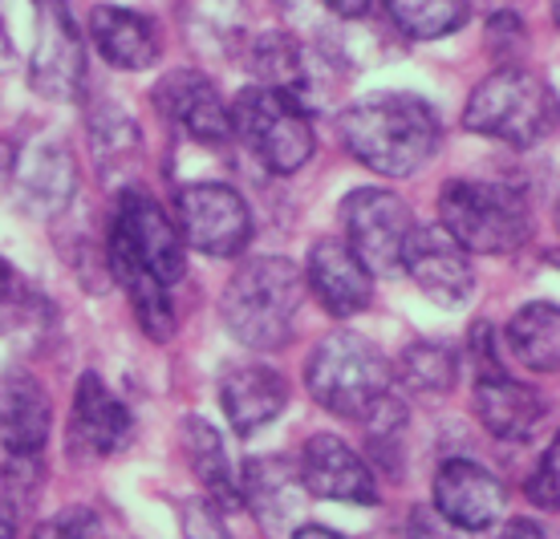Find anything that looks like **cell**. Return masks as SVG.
I'll return each mask as SVG.
<instances>
[{"label":"cell","instance_id":"7402d4cb","mask_svg":"<svg viewBox=\"0 0 560 539\" xmlns=\"http://www.w3.org/2000/svg\"><path fill=\"white\" fill-rule=\"evenodd\" d=\"M183 455L196 470V479L203 483L208 499L220 507V512H244V499H240V470L232 467V455H228L220 430L211 426L208 418L187 414L183 418Z\"/></svg>","mask_w":560,"mask_h":539},{"label":"cell","instance_id":"5bb4252c","mask_svg":"<svg viewBox=\"0 0 560 539\" xmlns=\"http://www.w3.org/2000/svg\"><path fill=\"white\" fill-rule=\"evenodd\" d=\"M154 106L167 122L179 126L187 139H196L199 147L232 142L228 102L199 70H171L163 82L154 85Z\"/></svg>","mask_w":560,"mask_h":539},{"label":"cell","instance_id":"ac0fdd59","mask_svg":"<svg viewBox=\"0 0 560 539\" xmlns=\"http://www.w3.org/2000/svg\"><path fill=\"white\" fill-rule=\"evenodd\" d=\"M54 430V401L28 370L0 374V450L4 455H45Z\"/></svg>","mask_w":560,"mask_h":539},{"label":"cell","instance_id":"f1b7e54d","mask_svg":"<svg viewBox=\"0 0 560 539\" xmlns=\"http://www.w3.org/2000/svg\"><path fill=\"white\" fill-rule=\"evenodd\" d=\"M394 28L415 42H439L467 21V0H386Z\"/></svg>","mask_w":560,"mask_h":539},{"label":"cell","instance_id":"60d3db41","mask_svg":"<svg viewBox=\"0 0 560 539\" xmlns=\"http://www.w3.org/2000/svg\"><path fill=\"white\" fill-rule=\"evenodd\" d=\"M293 539H346V536H337V531H329L322 524H301L293 527Z\"/></svg>","mask_w":560,"mask_h":539},{"label":"cell","instance_id":"d6986e66","mask_svg":"<svg viewBox=\"0 0 560 539\" xmlns=\"http://www.w3.org/2000/svg\"><path fill=\"white\" fill-rule=\"evenodd\" d=\"M240 499H244V512H253L260 519V527L284 531V527L296 524L308 491L301 487L293 458L260 455L248 458L244 470H240Z\"/></svg>","mask_w":560,"mask_h":539},{"label":"cell","instance_id":"4316f807","mask_svg":"<svg viewBox=\"0 0 560 539\" xmlns=\"http://www.w3.org/2000/svg\"><path fill=\"white\" fill-rule=\"evenodd\" d=\"M90 151L98 159V171L110 183H118L122 175H130L139 166L142 154V134L139 126L130 122L118 106H98L90 114Z\"/></svg>","mask_w":560,"mask_h":539},{"label":"cell","instance_id":"9c48e42d","mask_svg":"<svg viewBox=\"0 0 560 539\" xmlns=\"http://www.w3.org/2000/svg\"><path fill=\"white\" fill-rule=\"evenodd\" d=\"M28 85L49 102H78L85 90V42L66 0H33Z\"/></svg>","mask_w":560,"mask_h":539},{"label":"cell","instance_id":"7a4b0ae2","mask_svg":"<svg viewBox=\"0 0 560 539\" xmlns=\"http://www.w3.org/2000/svg\"><path fill=\"white\" fill-rule=\"evenodd\" d=\"M305 301V272L284 256L244 260L220 296L224 329L244 349L277 353L293 341L296 313Z\"/></svg>","mask_w":560,"mask_h":539},{"label":"cell","instance_id":"74e56055","mask_svg":"<svg viewBox=\"0 0 560 539\" xmlns=\"http://www.w3.org/2000/svg\"><path fill=\"white\" fill-rule=\"evenodd\" d=\"M500 539H548V531L536 519H508L500 527Z\"/></svg>","mask_w":560,"mask_h":539},{"label":"cell","instance_id":"836d02e7","mask_svg":"<svg viewBox=\"0 0 560 539\" xmlns=\"http://www.w3.org/2000/svg\"><path fill=\"white\" fill-rule=\"evenodd\" d=\"M94 527H98L94 512L73 507V512H61L54 519H45V524H37L28 539H94Z\"/></svg>","mask_w":560,"mask_h":539},{"label":"cell","instance_id":"ba28073f","mask_svg":"<svg viewBox=\"0 0 560 539\" xmlns=\"http://www.w3.org/2000/svg\"><path fill=\"white\" fill-rule=\"evenodd\" d=\"M341 227L346 244L365 263L370 277H394L402 272V248L415 227L407 199L386 187H358L341 203Z\"/></svg>","mask_w":560,"mask_h":539},{"label":"cell","instance_id":"8992f818","mask_svg":"<svg viewBox=\"0 0 560 539\" xmlns=\"http://www.w3.org/2000/svg\"><path fill=\"white\" fill-rule=\"evenodd\" d=\"M463 126L504 147H536L552 126V94L524 66H500L471 90Z\"/></svg>","mask_w":560,"mask_h":539},{"label":"cell","instance_id":"9a60e30c","mask_svg":"<svg viewBox=\"0 0 560 539\" xmlns=\"http://www.w3.org/2000/svg\"><path fill=\"white\" fill-rule=\"evenodd\" d=\"M130 410L118 401L102 374H82L78 377V389H73V414H70V434H66V446H70L78 458H110L118 455L122 446L130 443Z\"/></svg>","mask_w":560,"mask_h":539},{"label":"cell","instance_id":"2e32d148","mask_svg":"<svg viewBox=\"0 0 560 539\" xmlns=\"http://www.w3.org/2000/svg\"><path fill=\"white\" fill-rule=\"evenodd\" d=\"M305 289L322 301V308L337 320H350L374 301V277L350 251L341 235H325L313 244L305 263Z\"/></svg>","mask_w":560,"mask_h":539},{"label":"cell","instance_id":"8d00e7d4","mask_svg":"<svg viewBox=\"0 0 560 539\" xmlns=\"http://www.w3.org/2000/svg\"><path fill=\"white\" fill-rule=\"evenodd\" d=\"M325 13H334V16H341V21H358V16H365L370 13V4L374 0H317Z\"/></svg>","mask_w":560,"mask_h":539},{"label":"cell","instance_id":"f35d334b","mask_svg":"<svg viewBox=\"0 0 560 539\" xmlns=\"http://www.w3.org/2000/svg\"><path fill=\"white\" fill-rule=\"evenodd\" d=\"M16 507L9 503V495L0 491V539H16Z\"/></svg>","mask_w":560,"mask_h":539},{"label":"cell","instance_id":"e0dca14e","mask_svg":"<svg viewBox=\"0 0 560 539\" xmlns=\"http://www.w3.org/2000/svg\"><path fill=\"white\" fill-rule=\"evenodd\" d=\"M220 401L236 434H256L272 426L289 406V382L265 361H236L220 374Z\"/></svg>","mask_w":560,"mask_h":539},{"label":"cell","instance_id":"d4e9b609","mask_svg":"<svg viewBox=\"0 0 560 539\" xmlns=\"http://www.w3.org/2000/svg\"><path fill=\"white\" fill-rule=\"evenodd\" d=\"M560 313L552 301H533L516 317L508 320V349L516 353L536 374H557L560 365V341H557Z\"/></svg>","mask_w":560,"mask_h":539},{"label":"cell","instance_id":"6da1fadb","mask_svg":"<svg viewBox=\"0 0 560 539\" xmlns=\"http://www.w3.org/2000/svg\"><path fill=\"white\" fill-rule=\"evenodd\" d=\"M341 147L386 179H410L439 154L443 126L419 94H374L337 118Z\"/></svg>","mask_w":560,"mask_h":539},{"label":"cell","instance_id":"5b68a950","mask_svg":"<svg viewBox=\"0 0 560 539\" xmlns=\"http://www.w3.org/2000/svg\"><path fill=\"white\" fill-rule=\"evenodd\" d=\"M106 263L114 280L147 272L167 289L179 284L187 272V244H183L179 223L142 187H127L118 195L110 235H106Z\"/></svg>","mask_w":560,"mask_h":539},{"label":"cell","instance_id":"1f68e13d","mask_svg":"<svg viewBox=\"0 0 560 539\" xmlns=\"http://www.w3.org/2000/svg\"><path fill=\"white\" fill-rule=\"evenodd\" d=\"M524 45H528V33H524V21H520L512 9H500V13H491V21H488V49L500 57V66H520L516 57L524 54Z\"/></svg>","mask_w":560,"mask_h":539},{"label":"cell","instance_id":"83f0119b","mask_svg":"<svg viewBox=\"0 0 560 539\" xmlns=\"http://www.w3.org/2000/svg\"><path fill=\"white\" fill-rule=\"evenodd\" d=\"M365 430V462H378L382 474L402 479L407 470V401L394 398V389L358 422Z\"/></svg>","mask_w":560,"mask_h":539},{"label":"cell","instance_id":"4fadbf2b","mask_svg":"<svg viewBox=\"0 0 560 539\" xmlns=\"http://www.w3.org/2000/svg\"><path fill=\"white\" fill-rule=\"evenodd\" d=\"M508 487L471 458H447L434 474V512L459 531H488L504 519Z\"/></svg>","mask_w":560,"mask_h":539},{"label":"cell","instance_id":"4dcf8cb0","mask_svg":"<svg viewBox=\"0 0 560 539\" xmlns=\"http://www.w3.org/2000/svg\"><path fill=\"white\" fill-rule=\"evenodd\" d=\"M524 495L533 499L540 512H557L560 507V438L545 446V455L524 483Z\"/></svg>","mask_w":560,"mask_h":539},{"label":"cell","instance_id":"3957f363","mask_svg":"<svg viewBox=\"0 0 560 539\" xmlns=\"http://www.w3.org/2000/svg\"><path fill=\"white\" fill-rule=\"evenodd\" d=\"M439 227L467 256H512L533 235L528 195L500 179H447L439 191Z\"/></svg>","mask_w":560,"mask_h":539},{"label":"cell","instance_id":"7c38bea8","mask_svg":"<svg viewBox=\"0 0 560 539\" xmlns=\"http://www.w3.org/2000/svg\"><path fill=\"white\" fill-rule=\"evenodd\" d=\"M301 487L313 499H337V503H365L374 507L378 503V479L374 467L353 450L341 434H308L301 455L293 458Z\"/></svg>","mask_w":560,"mask_h":539},{"label":"cell","instance_id":"ab89813d","mask_svg":"<svg viewBox=\"0 0 560 539\" xmlns=\"http://www.w3.org/2000/svg\"><path fill=\"white\" fill-rule=\"evenodd\" d=\"M25 292V280L16 277V268L9 260H0V296H16Z\"/></svg>","mask_w":560,"mask_h":539},{"label":"cell","instance_id":"30bf717a","mask_svg":"<svg viewBox=\"0 0 560 539\" xmlns=\"http://www.w3.org/2000/svg\"><path fill=\"white\" fill-rule=\"evenodd\" d=\"M175 223L183 244L211 260H232L253 239V211L228 183H187L175 199Z\"/></svg>","mask_w":560,"mask_h":539},{"label":"cell","instance_id":"ffe728a7","mask_svg":"<svg viewBox=\"0 0 560 539\" xmlns=\"http://www.w3.org/2000/svg\"><path fill=\"white\" fill-rule=\"evenodd\" d=\"M471 406H476L483 430L500 443H528L548 418V401L533 386H524L508 374L479 377Z\"/></svg>","mask_w":560,"mask_h":539},{"label":"cell","instance_id":"44dd1931","mask_svg":"<svg viewBox=\"0 0 560 539\" xmlns=\"http://www.w3.org/2000/svg\"><path fill=\"white\" fill-rule=\"evenodd\" d=\"M90 37H94V49H98L114 70H151L163 45H159V28L147 21L135 9H118V4H98L90 13Z\"/></svg>","mask_w":560,"mask_h":539},{"label":"cell","instance_id":"277c9868","mask_svg":"<svg viewBox=\"0 0 560 539\" xmlns=\"http://www.w3.org/2000/svg\"><path fill=\"white\" fill-rule=\"evenodd\" d=\"M305 389L322 410L346 422H362L394 389V365L370 337L337 329L308 353Z\"/></svg>","mask_w":560,"mask_h":539},{"label":"cell","instance_id":"cb8c5ba5","mask_svg":"<svg viewBox=\"0 0 560 539\" xmlns=\"http://www.w3.org/2000/svg\"><path fill=\"white\" fill-rule=\"evenodd\" d=\"M459 370L463 361L455 349L439 345V341H415V345H407L398 353L394 382L407 389V394H415V398L439 401L459 386Z\"/></svg>","mask_w":560,"mask_h":539},{"label":"cell","instance_id":"b9f144b4","mask_svg":"<svg viewBox=\"0 0 560 539\" xmlns=\"http://www.w3.org/2000/svg\"><path fill=\"white\" fill-rule=\"evenodd\" d=\"M16 61V49H13V37H9V28L0 21V70H9Z\"/></svg>","mask_w":560,"mask_h":539},{"label":"cell","instance_id":"d6a6232c","mask_svg":"<svg viewBox=\"0 0 560 539\" xmlns=\"http://www.w3.org/2000/svg\"><path fill=\"white\" fill-rule=\"evenodd\" d=\"M183 536L187 539H236L228 531L224 512L211 499H191L183 503Z\"/></svg>","mask_w":560,"mask_h":539},{"label":"cell","instance_id":"603a6c76","mask_svg":"<svg viewBox=\"0 0 560 539\" xmlns=\"http://www.w3.org/2000/svg\"><path fill=\"white\" fill-rule=\"evenodd\" d=\"M16 179H21V199L37 215H57L73 203L78 191V171L61 142H42L28 159H16Z\"/></svg>","mask_w":560,"mask_h":539},{"label":"cell","instance_id":"f546056e","mask_svg":"<svg viewBox=\"0 0 560 539\" xmlns=\"http://www.w3.org/2000/svg\"><path fill=\"white\" fill-rule=\"evenodd\" d=\"M118 284L130 292V308H135V317H139V329L151 337L154 345L171 341V337H175V305H171L167 284H159V280L147 277V272H135V277L118 280Z\"/></svg>","mask_w":560,"mask_h":539},{"label":"cell","instance_id":"d590c367","mask_svg":"<svg viewBox=\"0 0 560 539\" xmlns=\"http://www.w3.org/2000/svg\"><path fill=\"white\" fill-rule=\"evenodd\" d=\"M471 358H476L479 365V377H488V374H504L500 370V361H495V332H491L488 320H479L476 329H471Z\"/></svg>","mask_w":560,"mask_h":539},{"label":"cell","instance_id":"8fae6325","mask_svg":"<svg viewBox=\"0 0 560 539\" xmlns=\"http://www.w3.org/2000/svg\"><path fill=\"white\" fill-rule=\"evenodd\" d=\"M402 272H407L427 301L443 308H459L476 292V268L471 256L451 239L439 223L410 227L407 248H402Z\"/></svg>","mask_w":560,"mask_h":539},{"label":"cell","instance_id":"484cf974","mask_svg":"<svg viewBox=\"0 0 560 539\" xmlns=\"http://www.w3.org/2000/svg\"><path fill=\"white\" fill-rule=\"evenodd\" d=\"M248 66L256 73V85H268V90H280V94L289 97H305L308 90V70L305 61V49L289 37V33H265V37H256L253 54H248ZM305 106V102H301Z\"/></svg>","mask_w":560,"mask_h":539},{"label":"cell","instance_id":"52a82bcc","mask_svg":"<svg viewBox=\"0 0 560 539\" xmlns=\"http://www.w3.org/2000/svg\"><path fill=\"white\" fill-rule=\"evenodd\" d=\"M228 114H232V139L244 142L272 175H296L317 151L308 110L280 90L248 85L244 94L232 97Z\"/></svg>","mask_w":560,"mask_h":539},{"label":"cell","instance_id":"e575fe53","mask_svg":"<svg viewBox=\"0 0 560 539\" xmlns=\"http://www.w3.org/2000/svg\"><path fill=\"white\" fill-rule=\"evenodd\" d=\"M463 531L451 527L439 512H427V507H415L407 524V539H459Z\"/></svg>","mask_w":560,"mask_h":539}]
</instances>
